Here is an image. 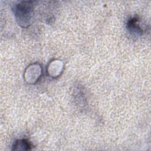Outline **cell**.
Masks as SVG:
<instances>
[{"mask_svg": "<svg viewBox=\"0 0 151 151\" xmlns=\"http://www.w3.org/2000/svg\"><path fill=\"white\" fill-rule=\"evenodd\" d=\"M32 11V5L31 1L21 2L15 8V14L19 22L25 24L29 22Z\"/></svg>", "mask_w": 151, "mask_h": 151, "instance_id": "1", "label": "cell"}, {"mask_svg": "<svg viewBox=\"0 0 151 151\" xmlns=\"http://www.w3.org/2000/svg\"><path fill=\"white\" fill-rule=\"evenodd\" d=\"M137 18H132L130 21H129L127 26L129 29H131L132 31H135L138 34H141L142 32V30L137 25Z\"/></svg>", "mask_w": 151, "mask_h": 151, "instance_id": "2", "label": "cell"}, {"mask_svg": "<svg viewBox=\"0 0 151 151\" xmlns=\"http://www.w3.org/2000/svg\"><path fill=\"white\" fill-rule=\"evenodd\" d=\"M18 147V149H22V150H29L30 149V145L29 143L25 140H18L14 146V149L16 147ZM17 149V150H18Z\"/></svg>", "mask_w": 151, "mask_h": 151, "instance_id": "3", "label": "cell"}]
</instances>
